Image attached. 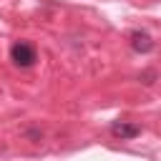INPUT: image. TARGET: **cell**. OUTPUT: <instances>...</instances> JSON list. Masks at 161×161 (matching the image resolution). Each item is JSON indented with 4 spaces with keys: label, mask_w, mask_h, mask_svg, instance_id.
<instances>
[{
    "label": "cell",
    "mask_w": 161,
    "mask_h": 161,
    "mask_svg": "<svg viewBox=\"0 0 161 161\" xmlns=\"http://www.w3.org/2000/svg\"><path fill=\"white\" fill-rule=\"evenodd\" d=\"M153 38L146 33V30H133L131 33V48L136 50V53H151L153 50Z\"/></svg>",
    "instance_id": "2"
},
{
    "label": "cell",
    "mask_w": 161,
    "mask_h": 161,
    "mask_svg": "<svg viewBox=\"0 0 161 161\" xmlns=\"http://www.w3.org/2000/svg\"><path fill=\"white\" fill-rule=\"evenodd\" d=\"M10 60H13L18 68H30V65L38 60V50H35L33 43L18 40V43H13V48H10Z\"/></svg>",
    "instance_id": "1"
},
{
    "label": "cell",
    "mask_w": 161,
    "mask_h": 161,
    "mask_svg": "<svg viewBox=\"0 0 161 161\" xmlns=\"http://www.w3.org/2000/svg\"><path fill=\"white\" fill-rule=\"evenodd\" d=\"M111 133L113 136H118V138H136L138 133H141V126H136V123H126V121H113L111 123Z\"/></svg>",
    "instance_id": "3"
}]
</instances>
